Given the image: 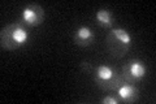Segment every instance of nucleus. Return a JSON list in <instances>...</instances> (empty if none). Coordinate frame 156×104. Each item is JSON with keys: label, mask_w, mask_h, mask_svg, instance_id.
Returning <instances> with one entry per match:
<instances>
[{"label": "nucleus", "mask_w": 156, "mask_h": 104, "mask_svg": "<svg viewBox=\"0 0 156 104\" xmlns=\"http://www.w3.org/2000/svg\"><path fill=\"white\" fill-rule=\"evenodd\" d=\"M27 39L29 33L20 22L7 25L0 33V44H2V48L7 51H16L27 42Z\"/></svg>", "instance_id": "nucleus-1"}, {"label": "nucleus", "mask_w": 156, "mask_h": 104, "mask_svg": "<svg viewBox=\"0 0 156 104\" xmlns=\"http://www.w3.org/2000/svg\"><path fill=\"white\" fill-rule=\"evenodd\" d=\"M105 42L112 56L124 57L131 47V35L125 29H113L108 33Z\"/></svg>", "instance_id": "nucleus-2"}, {"label": "nucleus", "mask_w": 156, "mask_h": 104, "mask_svg": "<svg viewBox=\"0 0 156 104\" xmlns=\"http://www.w3.org/2000/svg\"><path fill=\"white\" fill-rule=\"evenodd\" d=\"M95 82L103 90L113 91L117 90V87L124 82V78L111 66L100 65L95 69Z\"/></svg>", "instance_id": "nucleus-3"}, {"label": "nucleus", "mask_w": 156, "mask_h": 104, "mask_svg": "<svg viewBox=\"0 0 156 104\" xmlns=\"http://www.w3.org/2000/svg\"><path fill=\"white\" fill-rule=\"evenodd\" d=\"M122 78L124 82L133 83L135 85L136 82H139L140 80H143L146 76V65L140 60H130L129 63L125 64V66L122 68Z\"/></svg>", "instance_id": "nucleus-4"}, {"label": "nucleus", "mask_w": 156, "mask_h": 104, "mask_svg": "<svg viewBox=\"0 0 156 104\" xmlns=\"http://www.w3.org/2000/svg\"><path fill=\"white\" fill-rule=\"evenodd\" d=\"M44 9L39 4H29L22 11V22L27 26H38L44 21Z\"/></svg>", "instance_id": "nucleus-5"}, {"label": "nucleus", "mask_w": 156, "mask_h": 104, "mask_svg": "<svg viewBox=\"0 0 156 104\" xmlns=\"http://www.w3.org/2000/svg\"><path fill=\"white\" fill-rule=\"evenodd\" d=\"M117 95L120 98V102L122 103H134L138 100V88L133 83L122 82L121 85L117 87Z\"/></svg>", "instance_id": "nucleus-6"}, {"label": "nucleus", "mask_w": 156, "mask_h": 104, "mask_svg": "<svg viewBox=\"0 0 156 104\" xmlns=\"http://www.w3.org/2000/svg\"><path fill=\"white\" fill-rule=\"evenodd\" d=\"M73 41H74V44L80 47H89L95 41V34L89 26H81L77 29Z\"/></svg>", "instance_id": "nucleus-7"}, {"label": "nucleus", "mask_w": 156, "mask_h": 104, "mask_svg": "<svg viewBox=\"0 0 156 104\" xmlns=\"http://www.w3.org/2000/svg\"><path fill=\"white\" fill-rule=\"evenodd\" d=\"M95 18H96V22L101 27H111L113 25V16H112L111 11H108V9H99L96 12Z\"/></svg>", "instance_id": "nucleus-8"}, {"label": "nucleus", "mask_w": 156, "mask_h": 104, "mask_svg": "<svg viewBox=\"0 0 156 104\" xmlns=\"http://www.w3.org/2000/svg\"><path fill=\"white\" fill-rule=\"evenodd\" d=\"M101 103H103V104H117V103H119V100H117L116 98L108 95V96H105L103 100H101Z\"/></svg>", "instance_id": "nucleus-9"}, {"label": "nucleus", "mask_w": 156, "mask_h": 104, "mask_svg": "<svg viewBox=\"0 0 156 104\" xmlns=\"http://www.w3.org/2000/svg\"><path fill=\"white\" fill-rule=\"evenodd\" d=\"M81 66H82V69H83V70L86 72L87 69H90V63H87V61H82V64H81Z\"/></svg>", "instance_id": "nucleus-10"}]
</instances>
